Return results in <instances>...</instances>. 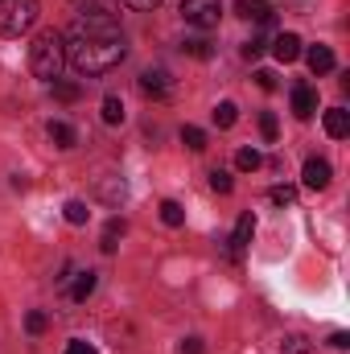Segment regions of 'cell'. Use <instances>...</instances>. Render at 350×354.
Returning <instances> with one entry per match:
<instances>
[{
  "mask_svg": "<svg viewBox=\"0 0 350 354\" xmlns=\"http://www.w3.org/2000/svg\"><path fill=\"white\" fill-rule=\"evenodd\" d=\"M326 132H330L334 140L350 136V111L347 107H330V111H326Z\"/></svg>",
  "mask_w": 350,
  "mask_h": 354,
  "instance_id": "7c38bea8",
  "label": "cell"
},
{
  "mask_svg": "<svg viewBox=\"0 0 350 354\" xmlns=\"http://www.w3.org/2000/svg\"><path fill=\"white\" fill-rule=\"evenodd\" d=\"M124 54H128V41L111 12H83L66 33V62L87 79L116 71L124 62Z\"/></svg>",
  "mask_w": 350,
  "mask_h": 354,
  "instance_id": "6da1fadb",
  "label": "cell"
},
{
  "mask_svg": "<svg viewBox=\"0 0 350 354\" xmlns=\"http://www.w3.org/2000/svg\"><path fill=\"white\" fill-rule=\"evenodd\" d=\"M42 4L37 0H0V37H21L37 25Z\"/></svg>",
  "mask_w": 350,
  "mask_h": 354,
  "instance_id": "3957f363",
  "label": "cell"
},
{
  "mask_svg": "<svg viewBox=\"0 0 350 354\" xmlns=\"http://www.w3.org/2000/svg\"><path fill=\"white\" fill-rule=\"evenodd\" d=\"M210 185H214V194H231L235 189V181H231L227 169H210Z\"/></svg>",
  "mask_w": 350,
  "mask_h": 354,
  "instance_id": "603a6c76",
  "label": "cell"
},
{
  "mask_svg": "<svg viewBox=\"0 0 350 354\" xmlns=\"http://www.w3.org/2000/svg\"><path fill=\"white\" fill-rule=\"evenodd\" d=\"M272 54H276V62H297L301 58V37L297 33H276Z\"/></svg>",
  "mask_w": 350,
  "mask_h": 354,
  "instance_id": "30bf717a",
  "label": "cell"
},
{
  "mask_svg": "<svg viewBox=\"0 0 350 354\" xmlns=\"http://www.w3.org/2000/svg\"><path fill=\"white\" fill-rule=\"evenodd\" d=\"M252 235H256V214L248 210V214H239V223H235V235H231V260H243Z\"/></svg>",
  "mask_w": 350,
  "mask_h": 354,
  "instance_id": "5b68a950",
  "label": "cell"
},
{
  "mask_svg": "<svg viewBox=\"0 0 350 354\" xmlns=\"http://www.w3.org/2000/svg\"><path fill=\"white\" fill-rule=\"evenodd\" d=\"M235 120H239V107H235L231 99H223V103L214 107V124H219V128H231Z\"/></svg>",
  "mask_w": 350,
  "mask_h": 354,
  "instance_id": "ac0fdd59",
  "label": "cell"
},
{
  "mask_svg": "<svg viewBox=\"0 0 350 354\" xmlns=\"http://www.w3.org/2000/svg\"><path fill=\"white\" fill-rule=\"evenodd\" d=\"M181 17L194 29H214L223 17V0H181Z\"/></svg>",
  "mask_w": 350,
  "mask_h": 354,
  "instance_id": "277c9868",
  "label": "cell"
},
{
  "mask_svg": "<svg viewBox=\"0 0 350 354\" xmlns=\"http://www.w3.org/2000/svg\"><path fill=\"white\" fill-rule=\"evenodd\" d=\"M62 210H66V223H75V227H83V223H87V218H91L87 202H79V198H71V202H66Z\"/></svg>",
  "mask_w": 350,
  "mask_h": 354,
  "instance_id": "44dd1931",
  "label": "cell"
},
{
  "mask_svg": "<svg viewBox=\"0 0 350 354\" xmlns=\"http://www.w3.org/2000/svg\"><path fill=\"white\" fill-rule=\"evenodd\" d=\"M46 326H50V322H46V313H42V309H33V313L25 317V330H29V334H46Z\"/></svg>",
  "mask_w": 350,
  "mask_h": 354,
  "instance_id": "83f0119b",
  "label": "cell"
},
{
  "mask_svg": "<svg viewBox=\"0 0 350 354\" xmlns=\"http://www.w3.org/2000/svg\"><path fill=\"white\" fill-rule=\"evenodd\" d=\"M330 177H334L330 161H322V157H309V161H305V174H301V181H305L309 189H326V185H330Z\"/></svg>",
  "mask_w": 350,
  "mask_h": 354,
  "instance_id": "9c48e42d",
  "label": "cell"
},
{
  "mask_svg": "<svg viewBox=\"0 0 350 354\" xmlns=\"http://www.w3.org/2000/svg\"><path fill=\"white\" fill-rule=\"evenodd\" d=\"M235 12L243 21H256V25H272V17H276V8L268 0H235Z\"/></svg>",
  "mask_w": 350,
  "mask_h": 354,
  "instance_id": "ba28073f",
  "label": "cell"
},
{
  "mask_svg": "<svg viewBox=\"0 0 350 354\" xmlns=\"http://www.w3.org/2000/svg\"><path fill=\"white\" fill-rule=\"evenodd\" d=\"M46 132H50V140H54L58 149H75V145H79V132H75L71 124H62V120H50Z\"/></svg>",
  "mask_w": 350,
  "mask_h": 354,
  "instance_id": "4fadbf2b",
  "label": "cell"
},
{
  "mask_svg": "<svg viewBox=\"0 0 350 354\" xmlns=\"http://www.w3.org/2000/svg\"><path fill=\"white\" fill-rule=\"evenodd\" d=\"M140 91H145V95H153V99H165V95L174 91L169 71H165V66H153V71H145V75H140Z\"/></svg>",
  "mask_w": 350,
  "mask_h": 354,
  "instance_id": "8992f818",
  "label": "cell"
},
{
  "mask_svg": "<svg viewBox=\"0 0 350 354\" xmlns=\"http://www.w3.org/2000/svg\"><path fill=\"white\" fill-rule=\"evenodd\" d=\"M301 54H305V62H309L313 75H330V71H334V50H330V46H309V50H301Z\"/></svg>",
  "mask_w": 350,
  "mask_h": 354,
  "instance_id": "8fae6325",
  "label": "cell"
},
{
  "mask_svg": "<svg viewBox=\"0 0 350 354\" xmlns=\"http://www.w3.org/2000/svg\"><path fill=\"white\" fill-rule=\"evenodd\" d=\"M256 83H260L264 91H276V75H272V71H256Z\"/></svg>",
  "mask_w": 350,
  "mask_h": 354,
  "instance_id": "1f68e13d",
  "label": "cell"
},
{
  "mask_svg": "<svg viewBox=\"0 0 350 354\" xmlns=\"http://www.w3.org/2000/svg\"><path fill=\"white\" fill-rule=\"evenodd\" d=\"M62 66H66V37L58 29H42L29 46V71L46 83H58Z\"/></svg>",
  "mask_w": 350,
  "mask_h": 354,
  "instance_id": "7a4b0ae2",
  "label": "cell"
},
{
  "mask_svg": "<svg viewBox=\"0 0 350 354\" xmlns=\"http://www.w3.org/2000/svg\"><path fill=\"white\" fill-rule=\"evenodd\" d=\"M103 124H111V128H116V124H124V103H120L116 95H107V99H103Z\"/></svg>",
  "mask_w": 350,
  "mask_h": 354,
  "instance_id": "e0dca14e",
  "label": "cell"
},
{
  "mask_svg": "<svg viewBox=\"0 0 350 354\" xmlns=\"http://www.w3.org/2000/svg\"><path fill=\"white\" fill-rule=\"evenodd\" d=\"M124 231H128V227H124V218H111V223L103 227V243H99V248H103V252L111 256V252L120 248V239H124Z\"/></svg>",
  "mask_w": 350,
  "mask_h": 354,
  "instance_id": "5bb4252c",
  "label": "cell"
},
{
  "mask_svg": "<svg viewBox=\"0 0 350 354\" xmlns=\"http://www.w3.org/2000/svg\"><path fill=\"white\" fill-rule=\"evenodd\" d=\"M181 145H185L190 153H202V149H206V132L190 124V128H181Z\"/></svg>",
  "mask_w": 350,
  "mask_h": 354,
  "instance_id": "d6986e66",
  "label": "cell"
},
{
  "mask_svg": "<svg viewBox=\"0 0 350 354\" xmlns=\"http://www.w3.org/2000/svg\"><path fill=\"white\" fill-rule=\"evenodd\" d=\"M95 284H99V276H95V272H79V276H75V284H71V301H87L91 292H95Z\"/></svg>",
  "mask_w": 350,
  "mask_h": 354,
  "instance_id": "9a60e30c",
  "label": "cell"
},
{
  "mask_svg": "<svg viewBox=\"0 0 350 354\" xmlns=\"http://www.w3.org/2000/svg\"><path fill=\"white\" fill-rule=\"evenodd\" d=\"M124 4H128V8H140V12H149V8H157L161 0H124Z\"/></svg>",
  "mask_w": 350,
  "mask_h": 354,
  "instance_id": "d6a6232c",
  "label": "cell"
},
{
  "mask_svg": "<svg viewBox=\"0 0 350 354\" xmlns=\"http://www.w3.org/2000/svg\"><path fill=\"white\" fill-rule=\"evenodd\" d=\"M293 115L297 120H313L317 115V91L309 87V83H297L293 87Z\"/></svg>",
  "mask_w": 350,
  "mask_h": 354,
  "instance_id": "52a82bcc",
  "label": "cell"
},
{
  "mask_svg": "<svg viewBox=\"0 0 350 354\" xmlns=\"http://www.w3.org/2000/svg\"><path fill=\"white\" fill-rule=\"evenodd\" d=\"M330 346H334V351H347V346H350V338H347V334H342V330H338V334L330 338Z\"/></svg>",
  "mask_w": 350,
  "mask_h": 354,
  "instance_id": "836d02e7",
  "label": "cell"
},
{
  "mask_svg": "<svg viewBox=\"0 0 350 354\" xmlns=\"http://www.w3.org/2000/svg\"><path fill=\"white\" fill-rule=\"evenodd\" d=\"M181 354H206L202 338H185V342H181Z\"/></svg>",
  "mask_w": 350,
  "mask_h": 354,
  "instance_id": "4dcf8cb0",
  "label": "cell"
},
{
  "mask_svg": "<svg viewBox=\"0 0 350 354\" xmlns=\"http://www.w3.org/2000/svg\"><path fill=\"white\" fill-rule=\"evenodd\" d=\"M260 165H264V157L256 153V149H239V153H235V169H243V174H256Z\"/></svg>",
  "mask_w": 350,
  "mask_h": 354,
  "instance_id": "2e32d148",
  "label": "cell"
},
{
  "mask_svg": "<svg viewBox=\"0 0 350 354\" xmlns=\"http://www.w3.org/2000/svg\"><path fill=\"white\" fill-rule=\"evenodd\" d=\"M260 132H264V140H268V145L276 140V132H280V124H276V115H272V111H264V115H260Z\"/></svg>",
  "mask_w": 350,
  "mask_h": 354,
  "instance_id": "d4e9b609",
  "label": "cell"
},
{
  "mask_svg": "<svg viewBox=\"0 0 350 354\" xmlns=\"http://www.w3.org/2000/svg\"><path fill=\"white\" fill-rule=\"evenodd\" d=\"M280 354H313V346H309V338L293 334V338H284V346H280Z\"/></svg>",
  "mask_w": 350,
  "mask_h": 354,
  "instance_id": "7402d4cb",
  "label": "cell"
},
{
  "mask_svg": "<svg viewBox=\"0 0 350 354\" xmlns=\"http://www.w3.org/2000/svg\"><path fill=\"white\" fill-rule=\"evenodd\" d=\"M66 354H95V351H91L87 342H71V346H66Z\"/></svg>",
  "mask_w": 350,
  "mask_h": 354,
  "instance_id": "e575fe53",
  "label": "cell"
},
{
  "mask_svg": "<svg viewBox=\"0 0 350 354\" xmlns=\"http://www.w3.org/2000/svg\"><path fill=\"white\" fill-rule=\"evenodd\" d=\"M268 198H272L276 206H293V198H297V189H293V185H276V189H272Z\"/></svg>",
  "mask_w": 350,
  "mask_h": 354,
  "instance_id": "4316f807",
  "label": "cell"
},
{
  "mask_svg": "<svg viewBox=\"0 0 350 354\" xmlns=\"http://www.w3.org/2000/svg\"><path fill=\"white\" fill-rule=\"evenodd\" d=\"M161 218H165V227H181V223H185V210H181V202L165 198V202H161Z\"/></svg>",
  "mask_w": 350,
  "mask_h": 354,
  "instance_id": "ffe728a7",
  "label": "cell"
},
{
  "mask_svg": "<svg viewBox=\"0 0 350 354\" xmlns=\"http://www.w3.org/2000/svg\"><path fill=\"white\" fill-rule=\"evenodd\" d=\"M239 54H243L248 62H252V58H260V54H264V41H260V37H252V41H243V50H239Z\"/></svg>",
  "mask_w": 350,
  "mask_h": 354,
  "instance_id": "f546056e",
  "label": "cell"
},
{
  "mask_svg": "<svg viewBox=\"0 0 350 354\" xmlns=\"http://www.w3.org/2000/svg\"><path fill=\"white\" fill-rule=\"evenodd\" d=\"M79 95H83L79 83H54V99H62V103H75Z\"/></svg>",
  "mask_w": 350,
  "mask_h": 354,
  "instance_id": "cb8c5ba5",
  "label": "cell"
},
{
  "mask_svg": "<svg viewBox=\"0 0 350 354\" xmlns=\"http://www.w3.org/2000/svg\"><path fill=\"white\" fill-rule=\"evenodd\" d=\"M111 4L116 0H75V8H83V12H111Z\"/></svg>",
  "mask_w": 350,
  "mask_h": 354,
  "instance_id": "f1b7e54d",
  "label": "cell"
},
{
  "mask_svg": "<svg viewBox=\"0 0 350 354\" xmlns=\"http://www.w3.org/2000/svg\"><path fill=\"white\" fill-rule=\"evenodd\" d=\"M181 50H185V54H194V58H210V54H214V50H210V41H202V37H194V41H185Z\"/></svg>",
  "mask_w": 350,
  "mask_h": 354,
  "instance_id": "484cf974",
  "label": "cell"
}]
</instances>
